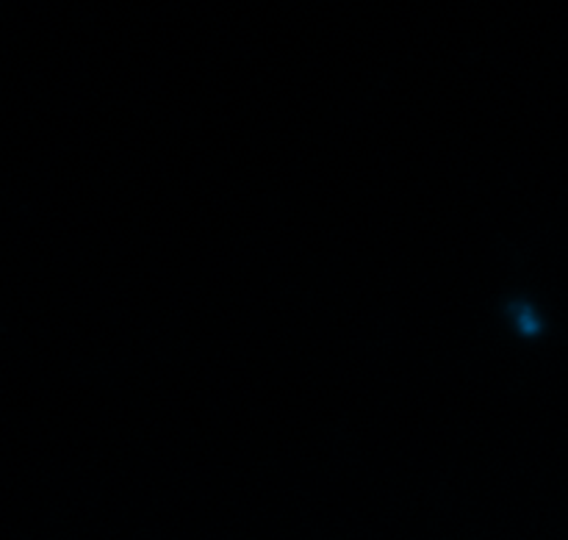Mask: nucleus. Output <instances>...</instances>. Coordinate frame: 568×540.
I'll return each instance as SVG.
<instances>
[]
</instances>
